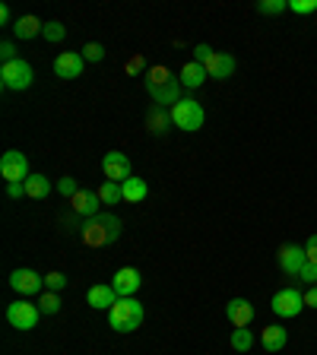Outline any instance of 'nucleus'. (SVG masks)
Returning a JSON list of instances; mask_svg holds the SVG:
<instances>
[{"label": "nucleus", "instance_id": "nucleus-18", "mask_svg": "<svg viewBox=\"0 0 317 355\" xmlns=\"http://www.w3.org/2000/svg\"><path fill=\"white\" fill-rule=\"evenodd\" d=\"M178 80H181V86H185V89H200L203 83L209 80V76H207V67L197 64V60H191V64L181 67V73H178Z\"/></svg>", "mask_w": 317, "mask_h": 355}, {"label": "nucleus", "instance_id": "nucleus-24", "mask_svg": "<svg viewBox=\"0 0 317 355\" xmlns=\"http://www.w3.org/2000/svg\"><path fill=\"white\" fill-rule=\"evenodd\" d=\"M251 346H254V333L248 327H235L232 330V349L235 352H251Z\"/></svg>", "mask_w": 317, "mask_h": 355}, {"label": "nucleus", "instance_id": "nucleus-7", "mask_svg": "<svg viewBox=\"0 0 317 355\" xmlns=\"http://www.w3.org/2000/svg\"><path fill=\"white\" fill-rule=\"evenodd\" d=\"M270 308H273V314H276V318H282V320L298 318V314H302V308H305V295L298 292V288H292V286L280 288V292L273 295V304H270Z\"/></svg>", "mask_w": 317, "mask_h": 355}, {"label": "nucleus", "instance_id": "nucleus-32", "mask_svg": "<svg viewBox=\"0 0 317 355\" xmlns=\"http://www.w3.org/2000/svg\"><path fill=\"white\" fill-rule=\"evenodd\" d=\"M83 58H86V60H92V64H98V60L105 58V48H102V44H98V42H89L86 48H83Z\"/></svg>", "mask_w": 317, "mask_h": 355}, {"label": "nucleus", "instance_id": "nucleus-37", "mask_svg": "<svg viewBox=\"0 0 317 355\" xmlns=\"http://www.w3.org/2000/svg\"><path fill=\"white\" fill-rule=\"evenodd\" d=\"M7 197H10V200L26 197V184H22V181H16V184H7Z\"/></svg>", "mask_w": 317, "mask_h": 355}, {"label": "nucleus", "instance_id": "nucleus-31", "mask_svg": "<svg viewBox=\"0 0 317 355\" xmlns=\"http://www.w3.org/2000/svg\"><path fill=\"white\" fill-rule=\"evenodd\" d=\"M64 286H67V276L60 273V270H54V273L44 276V292H60Z\"/></svg>", "mask_w": 317, "mask_h": 355}, {"label": "nucleus", "instance_id": "nucleus-3", "mask_svg": "<svg viewBox=\"0 0 317 355\" xmlns=\"http://www.w3.org/2000/svg\"><path fill=\"white\" fill-rule=\"evenodd\" d=\"M143 320H146V308L137 298H118V304L108 311V324H111V330H118V333L140 330Z\"/></svg>", "mask_w": 317, "mask_h": 355}, {"label": "nucleus", "instance_id": "nucleus-34", "mask_svg": "<svg viewBox=\"0 0 317 355\" xmlns=\"http://www.w3.org/2000/svg\"><path fill=\"white\" fill-rule=\"evenodd\" d=\"M213 54H216V51L209 48V44H197V48H194V60H197V64H207Z\"/></svg>", "mask_w": 317, "mask_h": 355}, {"label": "nucleus", "instance_id": "nucleus-20", "mask_svg": "<svg viewBox=\"0 0 317 355\" xmlns=\"http://www.w3.org/2000/svg\"><path fill=\"white\" fill-rule=\"evenodd\" d=\"M146 127L153 133H165L171 127V111H165L162 105H149L146 111Z\"/></svg>", "mask_w": 317, "mask_h": 355}, {"label": "nucleus", "instance_id": "nucleus-26", "mask_svg": "<svg viewBox=\"0 0 317 355\" xmlns=\"http://www.w3.org/2000/svg\"><path fill=\"white\" fill-rule=\"evenodd\" d=\"M42 35H44V42H54V44H58V42H64V38H67V29L60 26L58 19H51V22H44Z\"/></svg>", "mask_w": 317, "mask_h": 355}, {"label": "nucleus", "instance_id": "nucleus-11", "mask_svg": "<svg viewBox=\"0 0 317 355\" xmlns=\"http://www.w3.org/2000/svg\"><path fill=\"white\" fill-rule=\"evenodd\" d=\"M10 286H13L19 295H38L44 288V276H38L35 270H29V266H22V270H13V273H10Z\"/></svg>", "mask_w": 317, "mask_h": 355}, {"label": "nucleus", "instance_id": "nucleus-10", "mask_svg": "<svg viewBox=\"0 0 317 355\" xmlns=\"http://www.w3.org/2000/svg\"><path fill=\"white\" fill-rule=\"evenodd\" d=\"M111 286H114V292H118L121 298H133L143 288V276L137 266H121L118 273H114V282H111Z\"/></svg>", "mask_w": 317, "mask_h": 355}, {"label": "nucleus", "instance_id": "nucleus-14", "mask_svg": "<svg viewBox=\"0 0 317 355\" xmlns=\"http://www.w3.org/2000/svg\"><path fill=\"white\" fill-rule=\"evenodd\" d=\"M235 64H238V60L232 58V54H225V51H216L213 58H209L203 67H207V76H209V80H216V83H225L232 73H235Z\"/></svg>", "mask_w": 317, "mask_h": 355}, {"label": "nucleus", "instance_id": "nucleus-30", "mask_svg": "<svg viewBox=\"0 0 317 355\" xmlns=\"http://www.w3.org/2000/svg\"><path fill=\"white\" fill-rule=\"evenodd\" d=\"M58 191L64 193L67 200H74L76 193H80V181H76V178H70V175H67V178H60V181H58Z\"/></svg>", "mask_w": 317, "mask_h": 355}, {"label": "nucleus", "instance_id": "nucleus-38", "mask_svg": "<svg viewBox=\"0 0 317 355\" xmlns=\"http://www.w3.org/2000/svg\"><path fill=\"white\" fill-rule=\"evenodd\" d=\"M305 308H317V286H311L305 292Z\"/></svg>", "mask_w": 317, "mask_h": 355}, {"label": "nucleus", "instance_id": "nucleus-35", "mask_svg": "<svg viewBox=\"0 0 317 355\" xmlns=\"http://www.w3.org/2000/svg\"><path fill=\"white\" fill-rule=\"evenodd\" d=\"M0 58H3V64H13V60H19V58H16V44L13 42H3V44H0Z\"/></svg>", "mask_w": 317, "mask_h": 355}, {"label": "nucleus", "instance_id": "nucleus-23", "mask_svg": "<svg viewBox=\"0 0 317 355\" xmlns=\"http://www.w3.org/2000/svg\"><path fill=\"white\" fill-rule=\"evenodd\" d=\"M22 184H26V197H32V200H44L51 193V181L44 175H29Z\"/></svg>", "mask_w": 317, "mask_h": 355}, {"label": "nucleus", "instance_id": "nucleus-2", "mask_svg": "<svg viewBox=\"0 0 317 355\" xmlns=\"http://www.w3.org/2000/svg\"><path fill=\"white\" fill-rule=\"evenodd\" d=\"M121 219L118 216H111V213H98L92 216V219H86L80 225V235L83 241L89 244V248H105V244H114L121 238Z\"/></svg>", "mask_w": 317, "mask_h": 355}, {"label": "nucleus", "instance_id": "nucleus-9", "mask_svg": "<svg viewBox=\"0 0 317 355\" xmlns=\"http://www.w3.org/2000/svg\"><path fill=\"white\" fill-rule=\"evenodd\" d=\"M102 171H105V181H114V184H124L127 178H133V165L124 153H105L102 155Z\"/></svg>", "mask_w": 317, "mask_h": 355}, {"label": "nucleus", "instance_id": "nucleus-36", "mask_svg": "<svg viewBox=\"0 0 317 355\" xmlns=\"http://www.w3.org/2000/svg\"><path fill=\"white\" fill-rule=\"evenodd\" d=\"M298 279H305V282H311V286H317V266L314 263H308L302 270V273H298Z\"/></svg>", "mask_w": 317, "mask_h": 355}, {"label": "nucleus", "instance_id": "nucleus-8", "mask_svg": "<svg viewBox=\"0 0 317 355\" xmlns=\"http://www.w3.org/2000/svg\"><path fill=\"white\" fill-rule=\"evenodd\" d=\"M0 175L7 178V184H16V181H26V178L32 175L26 153H19V149H7V153L0 155Z\"/></svg>", "mask_w": 317, "mask_h": 355}, {"label": "nucleus", "instance_id": "nucleus-29", "mask_svg": "<svg viewBox=\"0 0 317 355\" xmlns=\"http://www.w3.org/2000/svg\"><path fill=\"white\" fill-rule=\"evenodd\" d=\"M289 10L298 16H311L317 13V0H289Z\"/></svg>", "mask_w": 317, "mask_h": 355}, {"label": "nucleus", "instance_id": "nucleus-6", "mask_svg": "<svg viewBox=\"0 0 317 355\" xmlns=\"http://www.w3.org/2000/svg\"><path fill=\"white\" fill-rule=\"evenodd\" d=\"M38 318H42V308L32 302H13L7 304V324L13 327V330H35L38 327Z\"/></svg>", "mask_w": 317, "mask_h": 355}, {"label": "nucleus", "instance_id": "nucleus-4", "mask_svg": "<svg viewBox=\"0 0 317 355\" xmlns=\"http://www.w3.org/2000/svg\"><path fill=\"white\" fill-rule=\"evenodd\" d=\"M203 121H207V114H203V105H200L197 98H181V102L171 108V124L185 133L200 130Z\"/></svg>", "mask_w": 317, "mask_h": 355}, {"label": "nucleus", "instance_id": "nucleus-17", "mask_svg": "<svg viewBox=\"0 0 317 355\" xmlns=\"http://www.w3.org/2000/svg\"><path fill=\"white\" fill-rule=\"evenodd\" d=\"M118 292H114V286H92L89 288V295H86V302H89V308H96V311H111L114 304H118Z\"/></svg>", "mask_w": 317, "mask_h": 355}, {"label": "nucleus", "instance_id": "nucleus-25", "mask_svg": "<svg viewBox=\"0 0 317 355\" xmlns=\"http://www.w3.org/2000/svg\"><path fill=\"white\" fill-rule=\"evenodd\" d=\"M98 197H102V203H121L124 191H121V184H114V181H105V184L98 187Z\"/></svg>", "mask_w": 317, "mask_h": 355}, {"label": "nucleus", "instance_id": "nucleus-13", "mask_svg": "<svg viewBox=\"0 0 317 355\" xmlns=\"http://www.w3.org/2000/svg\"><path fill=\"white\" fill-rule=\"evenodd\" d=\"M83 67H86V58L76 51H64L54 58V73H58L60 80H76V76H83Z\"/></svg>", "mask_w": 317, "mask_h": 355}, {"label": "nucleus", "instance_id": "nucleus-28", "mask_svg": "<svg viewBox=\"0 0 317 355\" xmlns=\"http://www.w3.org/2000/svg\"><path fill=\"white\" fill-rule=\"evenodd\" d=\"M38 308H42V314H58L60 311V295L58 292H44L42 302H38Z\"/></svg>", "mask_w": 317, "mask_h": 355}, {"label": "nucleus", "instance_id": "nucleus-39", "mask_svg": "<svg viewBox=\"0 0 317 355\" xmlns=\"http://www.w3.org/2000/svg\"><path fill=\"white\" fill-rule=\"evenodd\" d=\"M0 22H3V26H16V22H13V10H10L7 3L0 7Z\"/></svg>", "mask_w": 317, "mask_h": 355}, {"label": "nucleus", "instance_id": "nucleus-40", "mask_svg": "<svg viewBox=\"0 0 317 355\" xmlns=\"http://www.w3.org/2000/svg\"><path fill=\"white\" fill-rule=\"evenodd\" d=\"M143 70V58H130V64H127V73H140Z\"/></svg>", "mask_w": 317, "mask_h": 355}, {"label": "nucleus", "instance_id": "nucleus-19", "mask_svg": "<svg viewBox=\"0 0 317 355\" xmlns=\"http://www.w3.org/2000/svg\"><path fill=\"white\" fill-rule=\"evenodd\" d=\"M260 343H264L266 352H280V349H286V343H289L286 327H280V324L264 327V333H260Z\"/></svg>", "mask_w": 317, "mask_h": 355}, {"label": "nucleus", "instance_id": "nucleus-21", "mask_svg": "<svg viewBox=\"0 0 317 355\" xmlns=\"http://www.w3.org/2000/svg\"><path fill=\"white\" fill-rule=\"evenodd\" d=\"M42 29H44V22L38 19V16H19V19H16V26H13L16 38H22V42H29V38L42 35Z\"/></svg>", "mask_w": 317, "mask_h": 355}, {"label": "nucleus", "instance_id": "nucleus-15", "mask_svg": "<svg viewBox=\"0 0 317 355\" xmlns=\"http://www.w3.org/2000/svg\"><path fill=\"white\" fill-rule=\"evenodd\" d=\"M225 318H229L232 327H251L254 304L248 302V298H232V302L225 304Z\"/></svg>", "mask_w": 317, "mask_h": 355}, {"label": "nucleus", "instance_id": "nucleus-16", "mask_svg": "<svg viewBox=\"0 0 317 355\" xmlns=\"http://www.w3.org/2000/svg\"><path fill=\"white\" fill-rule=\"evenodd\" d=\"M98 203H102L98 191H80L70 200V209H74L76 216H83V219H92V216H98Z\"/></svg>", "mask_w": 317, "mask_h": 355}, {"label": "nucleus", "instance_id": "nucleus-12", "mask_svg": "<svg viewBox=\"0 0 317 355\" xmlns=\"http://www.w3.org/2000/svg\"><path fill=\"white\" fill-rule=\"evenodd\" d=\"M280 270L286 276H298L308 266V257H305V248H298V244H282L280 248Z\"/></svg>", "mask_w": 317, "mask_h": 355}, {"label": "nucleus", "instance_id": "nucleus-22", "mask_svg": "<svg viewBox=\"0 0 317 355\" xmlns=\"http://www.w3.org/2000/svg\"><path fill=\"white\" fill-rule=\"evenodd\" d=\"M121 191H124V203H143L149 193L146 181L143 178H127L124 184H121Z\"/></svg>", "mask_w": 317, "mask_h": 355}, {"label": "nucleus", "instance_id": "nucleus-5", "mask_svg": "<svg viewBox=\"0 0 317 355\" xmlns=\"http://www.w3.org/2000/svg\"><path fill=\"white\" fill-rule=\"evenodd\" d=\"M35 73H32V64L29 60H13V64H3L0 67V86L10 89V92H22V89H29Z\"/></svg>", "mask_w": 317, "mask_h": 355}, {"label": "nucleus", "instance_id": "nucleus-1", "mask_svg": "<svg viewBox=\"0 0 317 355\" xmlns=\"http://www.w3.org/2000/svg\"><path fill=\"white\" fill-rule=\"evenodd\" d=\"M181 80L178 76H171L169 67L155 64L146 70V96L153 98V105H162V108H175L178 102H181Z\"/></svg>", "mask_w": 317, "mask_h": 355}, {"label": "nucleus", "instance_id": "nucleus-27", "mask_svg": "<svg viewBox=\"0 0 317 355\" xmlns=\"http://www.w3.org/2000/svg\"><path fill=\"white\" fill-rule=\"evenodd\" d=\"M282 10H289V0H260L257 3V13L264 16H280Z\"/></svg>", "mask_w": 317, "mask_h": 355}, {"label": "nucleus", "instance_id": "nucleus-33", "mask_svg": "<svg viewBox=\"0 0 317 355\" xmlns=\"http://www.w3.org/2000/svg\"><path fill=\"white\" fill-rule=\"evenodd\" d=\"M302 248H305V257H308V263L317 266V235H308V241H305Z\"/></svg>", "mask_w": 317, "mask_h": 355}]
</instances>
